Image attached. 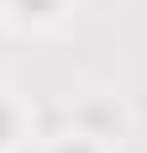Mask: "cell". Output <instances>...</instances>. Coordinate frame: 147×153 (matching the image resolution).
I'll list each match as a JSON object with an SVG mask.
<instances>
[{"mask_svg":"<svg viewBox=\"0 0 147 153\" xmlns=\"http://www.w3.org/2000/svg\"><path fill=\"white\" fill-rule=\"evenodd\" d=\"M16 5H21V16H47L58 0H16Z\"/></svg>","mask_w":147,"mask_h":153,"instance_id":"obj_1","label":"cell"},{"mask_svg":"<svg viewBox=\"0 0 147 153\" xmlns=\"http://www.w3.org/2000/svg\"><path fill=\"white\" fill-rule=\"evenodd\" d=\"M11 132H16V116H11V106L0 100V143H11Z\"/></svg>","mask_w":147,"mask_h":153,"instance_id":"obj_2","label":"cell"},{"mask_svg":"<svg viewBox=\"0 0 147 153\" xmlns=\"http://www.w3.org/2000/svg\"><path fill=\"white\" fill-rule=\"evenodd\" d=\"M58 153H95V148H89V143H63Z\"/></svg>","mask_w":147,"mask_h":153,"instance_id":"obj_3","label":"cell"}]
</instances>
